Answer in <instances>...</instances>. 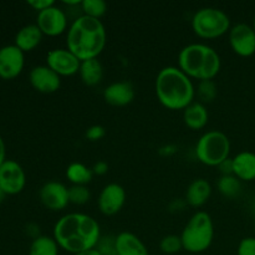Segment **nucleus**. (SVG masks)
<instances>
[{"label":"nucleus","instance_id":"obj_1","mask_svg":"<svg viewBox=\"0 0 255 255\" xmlns=\"http://www.w3.org/2000/svg\"><path fill=\"white\" fill-rule=\"evenodd\" d=\"M100 238V224L85 213L65 214L54 227V239L57 246L72 255L95 249Z\"/></svg>","mask_w":255,"mask_h":255},{"label":"nucleus","instance_id":"obj_2","mask_svg":"<svg viewBox=\"0 0 255 255\" xmlns=\"http://www.w3.org/2000/svg\"><path fill=\"white\" fill-rule=\"evenodd\" d=\"M107 34L101 20L80 15L70 25L66 35V49L80 61L97 59L106 46Z\"/></svg>","mask_w":255,"mask_h":255},{"label":"nucleus","instance_id":"obj_3","mask_svg":"<svg viewBox=\"0 0 255 255\" xmlns=\"http://www.w3.org/2000/svg\"><path fill=\"white\" fill-rule=\"evenodd\" d=\"M154 91L159 104L171 111H184L193 104L196 96V87L192 79L177 66L159 70L154 81Z\"/></svg>","mask_w":255,"mask_h":255},{"label":"nucleus","instance_id":"obj_4","mask_svg":"<svg viewBox=\"0 0 255 255\" xmlns=\"http://www.w3.org/2000/svg\"><path fill=\"white\" fill-rule=\"evenodd\" d=\"M221 66L219 54L206 44H189L178 54V67L191 79L213 80L221 71Z\"/></svg>","mask_w":255,"mask_h":255},{"label":"nucleus","instance_id":"obj_5","mask_svg":"<svg viewBox=\"0 0 255 255\" xmlns=\"http://www.w3.org/2000/svg\"><path fill=\"white\" fill-rule=\"evenodd\" d=\"M213 219L207 212H197L187 222L181 234L183 249L188 253H203L213 243Z\"/></svg>","mask_w":255,"mask_h":255},{"label":"nucleus","instance_id":"obj_6","mask_svg":"<svg viewBox=\"0 0 255 255\" xmlns=\"http://www.w3.org/2000/svg\"><path fill=\"white\" fill-rule=\"evenodd\" d=\"M197 159L209 167H218L231 153V141L228 136L221 131H208L199 137L196 144Z\"/></svg>","mask_w":255,"mask_h":255},{"label":"nucleus","instance_id":"obj_7","mask_svg":"<svg viewBox=\"0 0 255 255\" xmlns=\"http://www.w3.org/2000/svg\"><path fill=\"white\" fill-rule=\"evenodd\" d=\"M192 30L202 39H218L231 30V19L218 7H202L192 17Z\"/></svg>","mask_w":255,"mask_h":255},{"label":"nucleus","instance_id":"obj_8","mask_svg":"<svg viewBox=\"0 0 255 255\" xmlns=\"http://www.w3.org/2000/svg\"><path fill=\"white\" fill-rule=\"evenodd\" d=\"M0 186L6 196H15L24 191L26 174L24 168L14 159H6L0 167Z\"/></svg>","mask_w":255,"mask_h":255},{"label":"nucleus","instance_id":"obj_9","mask_svg":"<svg viewBox=\"0 0 255 255\" xmlns=\"http://www.w3.org/2000/svg\"><path fill=\"white\" fill-rule=\"evenodd\" d=\"M36 25L41 32L46 36H59L65 31H67V25H69V19L67 15L61 7L54 6L49 7L46 10L37 12Z\"/></svg>","mask_w":255,"mask_h":255},{"label":"nucleus","instance_id":"obj_10","mask_svg":"<svg viewBox=\"0 0 255 255\" xmlns=\"http://www.w3.org/2000/svg\"><path fill=\"white\" fill-rule=\"evenodd\" d=\"M229 44L232 50L242 57L255 54V31L248 24H237L229 30Z\"/></svg>","mask_w":255,"mask_h":255},{"label":"nucleus","instance_id":"obj_11","mask_svg":"<svg viewBox=\"0 0 255 255\" xmlns=\"http://www.w3.org/2000/svg\"><path fill=\"white\" fill-rule=\"evenodd\" d=\"M25 66V52L15 45L0 47V79L12 80L19 76Z\"/></svg>","mask_w":255,"mask_h":255},{"label":"nucleus","instance_id":"obj_12","mask_svg":"<svg viewBox=\"0 0 255 255\" xmlns=\"http://www.w3.org/2000/svg\"><path fill=\"white\" fill-rule=\"evenodd\" d=\"M46 65L60 77L79 74L81 61L67 49H54L47 54Z\"/></svg>","mask_w":255,"mask_h":255},{"label":"nucleus","instance_id":"obj_13","mask_svg":"<svg viewBox=\"0 0 255 255\" xmlns=\"http://www.w3.org/2000/svg\"><path fill=\"white\" fill-rule=\"evenodd\" d=\"M39 198L45 208L54 212L62 211L70 203L69 188L61 182H46L40 189Z\"/></svg>","mask_w":255,"mask_h":255},{"label":"nucleus","instance_id":"obj_14","mask_svg":"<svg viewBox=\"0 0 255 255\" xmlns=\"http://www.w3.org/2000/svg\"><path fill=\"white\" fill-rule=\"evenodd\" d=\"M126 202V191L119 183H110L102 188L97 206L104 216L111 217L119 213Z\"/></svg>","mask_w":255,"mask_h":255},{"label":"nucleus","instance_id":"obj_15","mask_svg":"<svg viewBox=\"0 0 255 255\" xmlns=\"http://www.w3.org/2000/svg\"><path fill=\"white\" fill-rule=\"evenodd\" d=\"M29 81L40 94H54L61 87V77L47 65L32 67L29 74Z\"/></svg>","mask_w":255,"mask_h":255},{"label":"nucleus","instance_id":"obj_16","mask_svg":"<svg viewBox=\"0 0 255 255\" xmlns=\"http://www.w3.org/2000/svg\"><path fill=\"white\" fill-rule=\"evenodd\" d=\"M134 87L128 81L112 82L104 90V100L106 104L115 107H124L134 100Z\"/></svg>","mask_w":255,"mask_h":255},{"label":"nucleus","instance_id":"obj_17","mask_svg":"<svg viewBox=\"0 0 255 255\" xmlns=\"http://www.w3.org/2000/svg\"><path fill=\"white\" fill-rule=\"evenodd\" d=\"M117 255H149L143 242L133 233L122 232L116 236Z\"/></svg>","mask_w":255,"mask_h":255},{"label":"nucleus","instance_id":"obj_18","mask_svg":"<svg viewBox=\"0 0 255 255\" xmlns=\"http://www.w3.org/2000/svg\"><path fill=\"white\" fill-rule=\"evenodd\" d=\"M44 34L36 24H29L22 26L15 35V46L19 47L22 52H29L36 49L42 41Z\"/></svg>","mask_w":255,"mask_h":255},{"label":"nucleus","instance_id":"obj_19","mask_svg":"<svg viewBox=\"0 0 255 255\" xmlns=\"http://www.w3.org/2000/svg\"><path fill=\"white\" fill-rule=\"evenodd\" d=\"M212 194V186L207 179L198 178L191 182L186 191V202L191 207L199 208L208 202Z\"/></svg>","mask_w":255,"mask_h":255},{"label":"nucleus","instance_id":"obj_20","mask_svg":"<svg viewBox=\"0 0 255 255\" xmlns=\"http://www.w3.org/2000/svg\"><path fill=\"white\" fill-rule=\"evenodd\" d=\"M234 176L239 181L252 182L255 179V153L243 151L233 158Z\"/></svg>","mask_w":255,"mask_h":255},{"label":"nucleus","instance_id":"obj_21","mask_svg":"<svg viewBox=\"0 0 255 255\" xmlns=\"http://www.w3.org/2000/svg\"><path fill=\"white\" fill-rule=\"evenodd\" d=\"M208 110L202 102H193L183 111L184 125L192 131L204 128L208 124Z\"/></svg>","mask_w":255,"mask_h":255},{"label":"nucleus","instance_id":"obj_22","mask_svg":"<svg viewBox=\"0 0 255 255\" xmlns=\"http://www.w3.org/2000/svg\"><path fill=\"white\" fill-rule=\"evenodd\" d=\"M79 75L81 77V81L86 86H96L104 79V67L97 59L86 60V61H81Z\"/></svg>","mask_w":255,"mask_h":255},{"label":"nucleus","instance_id":"obj_23","mask_svg":"<svg viewBox=\"0 0 255 255\" xmlns=\"http://www.w3.org/2000/svg\"><path fill=\"white\" fill-rule=\"evenodd\" d=\"M92 168L80 162H72L66 168V178L72 186H86L92 181Z\"/></svg>","mask_w":255,"mask_h":255},{"label":"nucleus","instance_id":"obj_24","mask_svg":"<svg viewBox=\"0 0 255 255\" xmlns=\"http://www.w3.org/2000/svg\"><path fill=\"white\" fill-rule=\"evenodd\" d=\"M60 247L54 237L40 236L32 239L29 248V255H59Z\"/></svg>","mask_w":255,"mask_h":255},{"label":"nucleus","instance_id":"obj_25","mask_svg":"<svg viewBox=\"0 0 255 255\" xmlns=\"http://www.w3.org/2000/svg\"><path fill=\"white\" fill-rule=\"evenodd\" d=\"M218 192L223 197L228 199H234L241 194L242 181H239L236 176H222L217 182Z\"/></svg>","mask_w":255,"mask_h":255},{"label":"nucleus","instance_id":"obj_26","mask_svg":"<svg viewBox=\"0 0 255 255\" xmlns=\"http://www.w3.org/2000/svg\"><path fill=\"white\" fill-rule=\"evenodd\" d=\"M81 10L82 15L100 20L107 12V4L104 0H84L81 2Z\"/></svg>","mask_w":255,"mask_h":255},{"label":"nucleus","instance_id":"obj_27","mask_svg":"<svg viewBox=\"0 0 255 255\" xmlns=\"http://www.w3.org/2000/svg\"><path fill=\"white\" fill-rule=\"evenodd\" d=\"M159 249L163 254L173 255L177 254L183 249V244H182L181 236H176V234H168V236L163 237L159 242Z\"/></svg>","mask_w":255,"mask_h":255},{"label":"nucleus","instance_id":"obj_28","mask_svg":"<svg viewBox=\"0 0 255 255\" xmlns=\"http://www.w3.org/2000/svg\"><path fill=\"white\" fill-rule=\"evenodd\" d=\"M197 94H198L199 99L203 102H212L216 100L217 95H218V89L213 80H206V81H199L198 87H197Z\"/></svg>","mask_w":255,"mask_h":255},{"label":"nucleus","instance_id":"obj_29","mask_svg":"<svg viewBox=\"0 0 255 255\" xmlns=\"http://www.w3.org/2000/svg\"><path fill=\"white\" fill-rule=\"evenodd\" d=\"M90 198H91V193L86 186H71L69 188L70 203L84 206L90 201Z\"/></svg>","mask_w":255,"mask_h":255},{"label":"nucleus","instance_id":"obj_30","mask_svg":"<svg viewBox=\"0 0 255 255\" xmlns=\"http://www.w3.org/2000/svg\"><path fill=\"white\" fill-rule=\"evenodd\" d=\"M96 249L102 255H117L116 237L115 236H101Z\"/></svg>","mask_w":255,"mask_h":255},{"label":"nucleus","instance_id":"obj_31","mask_svg":"<svg viewBox=\"0 0 255 255\" xmlns=\"http://www.w3.org/2000/svg\"><path fill=\"white\" fill-rule=\"evenodd\" d=\"M238 255H255V237L242 239L237 249Z\"/></svg>","mask_w":255,"mask_h":255},{"label":"nucleus","instance_id":"obj_32","mask_svg":"<svg viewBox=\"0 0 255 255\" xmlns=\"http://www.w3.org/2000/svg\"><path fill=\"white\" fill-rule=\"evenodd\" d=\"M105 134H106V129H105V127H102L101 125H94V126L89 127V128L86 129V132H85L86 139H89V141L91 142L100 141V139L104 138Z\"/></svg>","mask_w":255,"mask_h":255},{"label":"nucleus","instance_id":"obj_33","mask_svg":"<svg viewBox=\"0 0 255 255\" xmlns=\"http://www.w3.org/2000/svg\"><path fill=\"white\" fill-rule=\"evenodd\" d=\"M27 5L31 6L34 10H36L37 12H40L42 10H46L49 7L54 6L55 1L54 0H30V1H27Z\"/></svg>","mask_w":255,"mask_h":255},{"label":"nucleus","instance_id":"obj_34","mask_svg":"<svg viewBox=\"0 0 255 255\" xmlns=\"http://www.w3.org/2000/svg\"><path fill=\"white\" fill-rule=\"evenodd\" d=\"M219 172L222 176H233L234 174V166H233V158H227L226 161L222 162L218 166Z\"/></svg>","mask_w":255,"mask_h":255},{"label":"nucleus","instance_id":"obj_35","mask_svg":"<svg viewBox=\"0 0 255 255\" xmlns=\"http://www.w3.org/2000/svg\"><path fill=\"white\" fill-rule=\"evenodd\" d=\"M92 172H94V174H96V176H105V174L109 172V164L105 161L96 162V163L94 164V167H92Z\"/></svg>","mask_w":255,"mask_h":255},{"label":"nucleus","instance_id":"obj_36","mask_svg":"<svg viewBox=\"0 0 255 255\" xmlns=\"http://www.w3.org/2000/svg\"><path fill=\"white\" fill-rule=\"evenodd\" d=\"M5 161H6V147H5L4 139L0 136V167L2 166Z\"/></svg>","mask_w":255,"mask_h":255},{"label":"nucleus","instance_id":"obj_37","mask_svg":"<svg viewBox=\"0 0 255 255\" xmlns=\"http://www.w3.org/2000/svg\"><path fill=\"white\" fill-rule=\"evenodd\" d=\"M75 255H102L100 253L99 251H97L96 248L95 249H90V251H86V252H82V253H79V254H75Z\"/></svg>","mask_w":255,"mask_h":255},{"label":"nucleus","instance_id":"obj_38","mask_svg":"<svg viewBox=\"0 0 255 255\" xmlns=\"http://www.w3.org/2000/svg\"><path fill=\"white\" fill-rule=\"evenodd\" d=\"M5 197H6V194H5V192L2 191L1 186H0V203H2V202H4Z\"/></svg>","mask_w":255,"mask_h":255},{"label":"nucleus","instance_id":"obj_39","mask_svg":"<svg viewBox=\"0 0 255 255\" xmlns=\"http://www.w3.org/2000/svg\"><path fill=\"white\" fill-rule=\"evenodd\" d=\"M253 29H254V31H255V17H254V22H253Z\"/></svg>","mask_w":255,"mask_h":255},{"label":"nucleus","instance_id":"obj_40","mask_svg":"<svg viewBox=\"0 0 255 255\" xmlns=\"http://www.w3.org/2000/svg\"><path fill=\"white\" fill-rule=\"evenodd\" d=\"M149 255H158V254H149Z\"/></svg>","mask_w":255,"mask_h":255},{"label":"nucleus","instance_id":"obj_41","mask_svg":"<svg viewBox=\"0 0 255 255\" xmlns=\"http://www.w3.org/2000/svg\"><path fill=\"white\" fill-rule=\"evenodd\" d=\"M254 229H255V224H254Z\"/></svg>","mask_w":255,"mask_h":255}]
</instances>
